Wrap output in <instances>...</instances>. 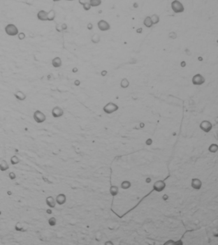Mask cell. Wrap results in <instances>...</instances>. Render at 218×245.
Segmentation results:
<instances>
[{
    "mask_svg": "<svg viewBox=\"0 0 218 245\" xmlns=\"http://www.w3.org/2000/svg\"><path fill=\"white\" fill-rule=\"evenodd\" d=\"M98 27L99 30L101 31H106L110 29V26L109 23L105 20H100L98 22Z\"/></svg>",
    "mask_w": 218,
    "mask_h": 245,
    "instance_id": "obj_7",
    "label": "cell"
},
{
    "mask_svg": "<svg viewBox=\"0 0 218 245\" xmlns=\"http://www.w3.org/2000/svg\"><path fill=\"white\" fill-rule=\"evenodd\" d=\"M14 95L15 97V98L17 99L19 101H24L26 98V95L21 91H16Z\"/></svg>",
    "mask_w": 218,
    "mask_h": 245,
    "instance_id": "obj_15",
    "label": "cell"
},
{
    "mask_svg": "<svg viewBox=\"0 0 218 245\" xmlns=\"http://www.w3.org/2000/svg\"><path fill=\"white\" fill-rule=\"evenodd\" d=\"M91 0H79V2L80 5H83L87 3H90Z\"/></svg>",
    "mask_w": 218,
    "mask_h": 245,
    "instance_id": "obj_33",
    "label": "cell"
},
{
    "mask_svg": "<svg viewBox=\"0 0 218 245\" xmlns=\"http://www.w3.org/2000/svg\"><path fill=\"white\" fill-rule=\"evenodd\" d=\"M118 109H119L118 105L113 104V102L108 103L106 105L104 106L103 108L104 112H105L106 114H108L113 113V112L117 111Z\"/></svg>",
    "mask_w": 218,
    "mask_h": 245,
    "instance_id": "obj_3",
    "label": "cell"
},
{
    "mask_svg": "<svg viewBox=\"0 0 218 245\" xmlns=\"http://www.w3.org/2000/svg\"><path fill=\"white\" fill-rule=\"evenodd\" d=\"M144 24L146 26L147 28H151L153 26V21H152L150 17L147 16L144 21Z\"/></svg>",
    "mask_w": 218,
    "mask_h": 245,
    "instance_id": "obj_18",
    "label": "cell"
},
{
    "mask_svg": "<svg viewBox=\"0 0 218 245\" xmlns=\"http://www.w3.org/2000/svg\"><path fill=\"white\" fill-rule=\"evenodd\" d=\"M67 28V24H62V26H61L62 30H66Z\"/></svg>",
    "mask_w": 218,
    "mask_h": 245,
    "instance_id": "obj_34",
    "label": "cell"
},
{
    "mask_svg": "<svg viewBox=\"0 0 218 245\" xmlns=\"http://www.w3.org/2000/svg\"><path fill=\"white\" fill-rule=\"evenodd\" d=\"M64 114V111L62 109L61 107L56 106V107H54L52 110V115L55 118H58V117H61Z\"/></svg>",
    "mask_w": 218,
    "mask_h": 245,
    "instance_id": "obj_10",
    "label": "cell"
},
{
    "mask_svg": "<svg viewBox=\"0 0 218 245\" xmlns=\"http://www.w3.org/2000/svg\"><path fill=\"white\" fill-rule=\"evenodd\" d=\"M66 1H74V0H66Z\"/></svg>",
    "mask_w": 218,
    "mask_h": 245,
    "instance_id": "obj_37",
    "label": "cell"
},
{
    "mask_svg": "<svg viewBox=\"0 0 218 245\" xmlns=\"http://www.w3.org/2000/svg\"><path fill=\"white\" fill-rule=\"evenodd\" d=\"M200 128L202 131L205 133H208L212 129V124L211 123V121L204 120V121H202L200 124Z\"/></svg>",
    "mask_w": 218,
    "mask_h": 245,
    "instance_id": "obj_5",
    "label": "cell"
},
{
    "mask_svg": "<svg viewBox=\"0 0 218 245\" xmlns=\"http://www.w3.org/2000/svg\"><path fill=\"white\" fill-rule=\"evenodd\" d=\"M208 150L211 153H216L218 151V145L217 144H212L208 147Z\"/></svg>",
    "mask_w": 218,
    "mask_h": 245,
    "instance_id": "obj_17",
    "label": "cell"
},
{
    "mask_svg": "<svg viewBox=\"0 0 218 245\" xmlns=\"http://www.w3.org/2000/svg\"><path fill=\"white\" fill-rule=\"evenodd\" d=\"M205 78L201 74H196L193 77L192 83L194 85L200 86L205 83Z\"/></svg>",
    "mask_w": 218,
    "mask_h": 245,
    "instance_id": "obj_6",
    "label": "cell"
},
{
    "mask_svg": "<svg viewBox=\"0 0 218 245\" xmlns=\"http://www.w3.org/2000/svg\"><path fill=\"white\" fill-rule=\"evenodd\" d=\"M130 186H131L130 182H129V181H124V182H122V184H121V188H122V189H128L129 188Z\"/></svg>",
    "mask_w": 218,
    "mask_h": 245,
    "instance_id": "obj_26",
    "label": "cell"
},
{
    "mask_svg": "<svg viewBox=\"0 0 218 245\" xmlns=\"http://www.w3.org/2000/svg\"><path fill=\"white\" fill-rule=\"evenodd\" d=\"M9 165L7 161L3 159H0V170L2 172L8 170Z\"/></svg>",
    "mask_w": 218,
    "mask_h": 245,
    "instance_id": "obj_14",
    "label": "cell"
},
{
    "mask_svg": "<svg viewBox=\"0 0 218 245\" xmlns=\"http://www.w3.org/2000/svg\"><path fill=\"white\" fill-rule=\"evenodd\" d=\"M33 119L37 123H42L46 120V116L42 111L37 110L34 112Z\"/></svg>",
    "mask_w": 218,
    "mask_h": 245,
    "instance_id": "obj_4",
    "label": "cell"
},
{
    "mask_svg": "<svg viewBox=\"0 0 218 245\" xmlns=\"http://www.w3.org/2000/svg\"><path fill=\"white\" fill-rule=\"evenodd\" d=\"M88 28L89 29V30H92V24H89L88 25Z\"/></svg>",
    "mask_w": 218,
    "mask_h": 245,
    "instance_id": "obj_35",
    "label": "cell"
},
{
    "mask_svg": "<svg viewBox=\"0 0 218 245\" xmlns=\"http://www.w3.org/2000/svg\"><path fill=\"white\" fill-rule=\"evenodd\" d=\"M55 17V12L54 10H50L49 12H47V18H48V21H52L54 20Z\"/></svg>",
    "mask_w": 218,
    "mask_h": 245,
    "instance_id": "obj_19",
    "label": "cell"
},
{
    "mask_svg": "<svg viewBox=\"0 0 218 245\" xmlns=\"http://www.w3.org/2000/svg\"><path fill=\"white\" fill-rule=\"evenodd\" d=\"M61 1V0H53V1H55V2H56V1Z\"/></svg>",
    "mask_w": 218,
    "mask_h": 245,
    "instance_id": "obj_36",
    "label": "cell"
},
{
    "mask_svg": "<svg viewBox=\"0 0 218 245\" xmlns=\"http://www.w3.org/2000/svg\"><path fill=\"white\" fill-rule=\"evenodd\" d=\"M52 65L54 68H59L62 65V61L59 57H55L52 61Z\"/></svg>",
    "mask_w": 218,
    "mask_h": 245,
    "instance_id": "obj_16",
    "label": "cell"
},
{
    "mask_svg": "<svg viewBox=\"0 0 218 245\" xmlns=\"http://www.w3.org/2000/svg\"><path fill=\"white\" fill-rule=\"evenodd\" d=\"M90 4L91 7H96L101 4V0H91Z\"/></svg>",
    "mask_w": 218,
    "mask_h": 245,
    "instance_id": "obj_22",
    "label": "cell"
},
{
    "mask_svg": "<svg viewBox=\"0 0 218 245\" xmlns=\"http://www.w3.org/2000/svg\"><path fill=\"white\" fill-rule=\"evenodd\" d=\"M49 224L51 226H54L56 224V219L54 217H52L49 220Z\"/></svg>",
    "mask_w": 218,
    "mask_h": 245,
    "instance_id": "obj_28",
    "label": "cell"
},
{
    "mask_svg": "<svg viewBox=\"0 0 218 245\" xmlns=\"http://www.w3.org/2000/svg\"><path fill=\"white\" fill-rule=\"evenodd\" d=\"M129 83L126 79H123L121 82V86L122 88H126L129 86Z\"/></svg>",
    "mask_w": 218,
    "mask_h": 245,
    "instance_id": "obj_25",
    "label": "cell"
},
{
    "mask_svg": "<svg viewBox=\"0 0 218 245\" xmlns=\"http://www.w3.org/2000/svg\"><path fill=\"white\" fill-rule=\"evenodd\" d=\"M17 37H18V38L20 40H23L26 38V35H25L24 33L23 32L18 33Z\"/></svg>",
    "mask_w": 218,
    "mask_h": 245,
    "instance_id": "obj_30",
    "label": "cell"
},
{
    "mask_svg": "<svg viewBox=\"0 0 218 245\" xmlns=\"http://www.w3.org/2000/svg\"><path fill=\"white\" fill-rule=\"evenodd\" d=\"M152 21H153V24H156L159 22V17L156 14H154L150 17Z\"/></svg>",
    "mask_w": 218,
    "mask_h": 245,
    "instance_id": "obj_24",
    "label": "cell"
},
{
    "mask_svg": "<svg viewBox=\"0 0 218 245\" xmlns=\"http://www.w3.org/2000/svg\"><path fill=\"white\" fill-rule=\"evenodd\" d=\"M37 17L38 20L41 21H47L48 18H47V12L45 10H40L37 14Z\"/></svg>",
    "mask_w": 218,
    "mask_h": 245,
    "instance_id": "obj_11",
    "label": "cell"
},
{
    "mask_svg": "<svg viewBox=\"0 0 218 245\" xmlns=\"http://www.w3.org/2000/svg\"><path fill=\"white\" fill-rule=\"evenodd\" d=\"M5 31L10 37H14L18 34V30L17 26L14 24H8L5 28Z\"/></svg>",
    "mask_w": 218,
    "mask_h": 245,
    "instance_id": "obj_1",
    "label": "cell"
},
{
    "mask_svg": "<svg viewBox=\"0 0 218 245\" xmlns=\"http://www.w3.org/2000/svg\"><path fill=\"white\" fill-rule=\"evenodd\" d=\"M172 8L175 13H182L184 11L183 5L178 0H174L171 3Z\"/></svg>",
    "mask_w": 218,
    "mask_h": 245,
    "instance_id": "obj_2",
    "label": "cell"
},
{
    "mask_svg": "<svg viewBox=\"0 0 218 245\" xmlns=\"http://www.w3.org/2000/svg\"><path fill=\"white\" fill-rule=\"evenodd\" d=\"M19 163H20V159L18 158L17 156L14 155L10 158V164H11L12 165H17V164H19Z\"/></svg>",
    "mask_w": 218,
    "mask_h": 245,
    "instance_id": "obj_20",
    "label": "cell"
},
{
    "mask_svg": "<svg viewBox=\"0 0 218 245\" xmlns=\"http://www.w3.org/2000/svg\"><path fill=\"white\" fill-rule=\"evenodd\" d=\"M24 229V225L21 222H17L15 226V229L17 231H22Z\"/></svg>",
    "mask_w": 218,
    "mask_h": 245,
    "instance_id": "obj_27",
    "label": "cell"
},
{
    "mask_svg": "<svg viewBox=\"0 0 218 245\" xmlns=\"http://www.w3.org/2000/svg\"><path fill=\"white\" fill-rule=\"evenodd\" d=\"M165 187H166V184L164 182V181H162V180H159V181L155 182L154 185H153L154 190L158 192L163 191L164 189L165 188Z\"/></svg>",
    "mask_w": 218,
    "mask_h": 245,
    "instance_id": "obj_8",
    "label": "cell"
},
{
    "mask_svg": "<svg viewBox=\"0 0 218 245\" xmlns=\"http://www.w3.org/2000/svg\"><path fill=\"white\" fill-rule=\"evenodd\" d=\"M83 8H84V9L86 11H88V10H90L91 8L90 3H87L83 5Z\"/></svg>",
    "mask_w": 218,
    "mask_h": 245,
    "instance_id": "obj_29",
    "label": "cell"
},
{
    "mask_svg": "<svg viewBox=\"0 0 218 245\" xmlns=\"http://www.w3.org/2000/svg\"><path fill=\"white\" fill-rule=\"evenodd\" d=\"M8 177H9V178H10L11 180H14V179H15V178H16V175H15V174L14 173H13V172H11V173H9Z\"/></svg>",
    "mask_w": 218,
    "mask_h": 245,
    "instance_id": "obj_31",
    "label": "cell"
},
{
    "mask_svg": "<svg viewBox=\"0 0 218 245\" xmlns=\"http://www.w3.org/2000/svg\"><path fill=\"white\" fill-rule=\"evenodd\" d=\"M100 36H99V35H98L97 33L92 35V38H91V41H92V43H97L100 42Z\"/></svg>",
    "mask_w": 218,
    "mask_h": 245,
    "instance_id": "obj_23",
    "label": "cell"
},
{
    "mask_svg": "<svg viewBox=\"0 0 218 245\" xmlns=\"http://www.w3.org/2000/svg\"><path fill=\"white\" fill-rule=\"evenodd\" d=\"M67 201V198H66L65 195L63 194V193H60L55 198V201L56 203L58 204L59 205H63Z\"/></svg>",
    "mask_w": 218,
    "mask_h": 245,
    "instance_id": "obj_12",
    "label": "cell"
},
{
    "mask_svg": "<svg viewBox=\"0 0 218 245\" xmlns=\"http://www.w3.org/2000/svg\"><path fill=\"white\" fill-rule=\"evenodd\" d=\"M110 192L113 197L117 195V193H119L118 187H117V186H111L110 188Z\"/></svg>",
    "mask_w": 218,
    "mask_h": 245,
    "instance_id": "obj_21",
    "label": "cell"
},
{
    "mask_svg": "<svg viewBox=\"0 0 218 245\" xmlns=\"http://www.w3.org/2000/svg\"><path fill=\"white\" fill-rule=\"evenodd\" d=\"M46 204L47 206L51 208H54L55 207V204H56V201L52 196H49V197H47L45 200Z\"/></svg>",
    "mask_w": 218,
    "mask_h": 245,
    "instance_id": "obj_13",
    "label": "cell"
},
{
    "mask_svg": "<svg viewBox=\"0 0 218 245\" xmlns=\"http://www.w3.org/2000/svg\"><path fill=\"white\" fill-rule=\"evenodd\" d=\"M212 234L216 238H218V228H214L212 230Z\"/></svg>",
    "mask_w": 218,
    "mask_h": 245,
    "instance_id": "obj_32",
    "label": "cell"
},
{
    "mask_svg": "<svg viewBox=\"0 0 218 245\" xmlns=\"http://www.w3.org/2000/svg\"><path fill=\"white\" fill-rule=\"evenodd\" d=\"M191 187L195 190H200L202 186V181L198 178H193L191 180Z\"/></svg>",
    "mask_w": 218,
    "mask_h": 245,
    "instance_id": "obj_9",
    "label": "cell"
}]
</instances>
